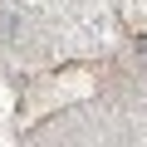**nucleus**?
<instances>
[]
</instances>
